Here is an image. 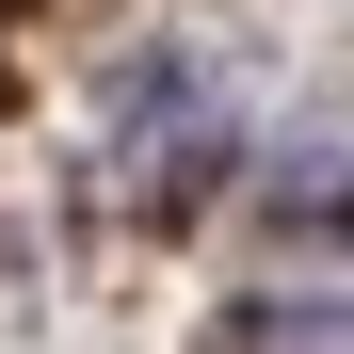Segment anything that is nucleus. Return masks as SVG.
<instances>
[{"label": "nucleus", "mask_w": 354, "mask_h": 354, "mask_svg": "<svg viewBox=\"0 0 354 354\" xmlns=\"http://www.w3.org/2000/svg\"><path fill=\"white\" fill-rule=\"evenodd\" d=\"M274 225H322V242H338V225H354V177L338 161H290L274 177Z\"/></svg>", "instance_id": "obj_1"}, {"label": "nucleus", "mask_w": 354, "mask_h": 354, "mask_svg": "<svg viewBox=\"0 0 354 354\" xmlns=\"http://www.w3.org/2000/svg\"><path fill=\"white\" fill-rule=\"evenodd\" d=\"M242 354H354V306H274L242 322Z\"/></svg>", "instance_id": "obj_2"}]
</instances>
